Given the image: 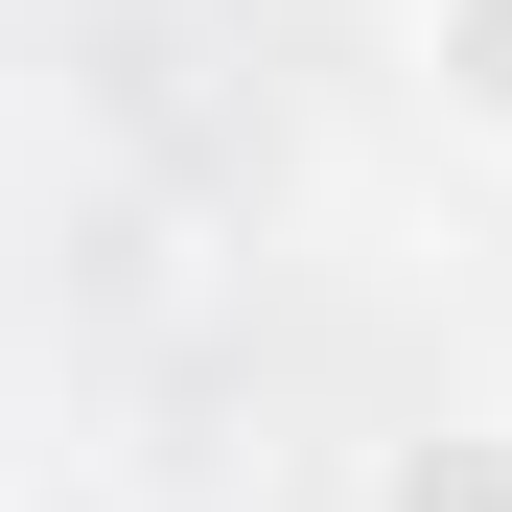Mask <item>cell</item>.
I'll list each match as a JSON object with an SVG mask.
<instances>
[{
	"label": "cell",
	"mask_w": 512,
	"mask_h": 512,
	"mask_svg": "<svg viewBox=\"0 0 512 512\" xmlns=\"http://www.w3.org/2000/svg\"><path fill=\"white\" fill-rule=\"evenodd\" d=\"M396 70L466 163H512V0H396Z\"/></svg>",
	"instance_id": "6da1fadb"
},
{
	"label": "cell",
	"mask_w": 512,
	"mask_h": 512,
	"mask_svg": "<svg viewBox=\"0 0 512 512\" xmlns=\"http://www.w3.org/2000/svg\"><path fill=\"white\" fill-rule=\"evenodd\" d=\"M350 512H512V419H419V443H373Z\"/></svg>",
	"instance_id": "7a4b0ae2"
}]
</instances>
